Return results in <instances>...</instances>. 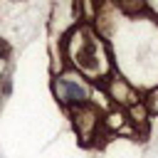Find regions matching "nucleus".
Masks as SVG:
<instances>
[{"mask_svg":"<svg viewBox=\"0 0 158 158\" xmlns=\"http://www.w3.org/2000/svg\"><path fill=\"white\" fill-rule=\"evenodd\" d=\"M59 59H64L69 69L81 74L84 79L106 81L111 77L109 47L89 22H79L59 40Z\"/></svg>","mask_w":158,"mask_h":158,"instance_id":"1","label":"nucleus"},{"mask_svg":"<svg viewBox=\"0 0 158 158\" xmlns=\"http://www.w3.org/2000/svg\"><path fill=\"white\" fill-rule=\"evenodd\" d=\"M0 106H2V94H0Z\"/></svg>","mask_w":158,"mask_h":158,"instance_id":"6","label":"nucleus"},{"mask_svg":"<svg viewBox=\"0 0 158 158\" xmlns=\"http://www.w3.org/2000/svg\"><path fill=\"white\" fill-rule=\"evenodd\" d=\"M143 104H146V109H148V114H158V86L143 99Z\"/></svg>","mask_w":158,"mask_h":158,"instance_id":"4","label":"nucleus"},{"mask_svg":"<svg viewBox=\"0 0 158 158\" xmlns=\"http://www.w3.org/2000/svg\"><path fill=\"white\" fill-rule=\"evenodd\" d=\"M10 57H12V44L5 37H0V64H5Z\"/></svg>","mask_w":158,"mask_h":158,"instance_id":"5","label":"nucleus"},{"mask_svg":"<svg viewBox=\"0 0 158 158\" xmlns=\"http://www.w3.org/2000/svg\"><path fill=\"white\" fill-rule=\"evenodd\" d=\"M69 114H72V123H74V128H77V133H79L81 141L96 138L99 128H104L101 111H99L91 101H89V104H81V106H77V109H69Z\"/></svg>","mask_w":158,"mask_h":158,"instance_id":"3","label":"nucleus"},{"mask_svg":"<svg viewBox=\"0 0 158 158\" xmlns=\"http://www.w3.org/2000/svg\"><path fill=\"white\" fill-rule=\"evenodd\" d=\"M52 89H54V96L62 106L67 109H77L81 104H89L91 99V89L86 84V79L72 69L67 72H59L54 74V81H52Z\"/></svg>","mask_w":158,"mask_h":158,"instance_id":"2","label":"nucleus"}]
</instances>
